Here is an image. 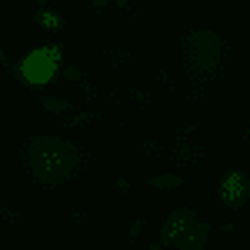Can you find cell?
<instances>
[{
	"label": "cell",
	"instance_id": "obj_1",
	"mask_svg": "<svg viewBox=\"0 0 250 250\" xmlns=\"http://www.w3.org/2000/svg\"><path fill=\"white\" fill-rule=\"evenodd\" d=\"M80 164H83V150L57 134L30 137L23 147V167L30 180L43 190H57L60 184H67L80 170Z\"/></svg>",
	"mask_w": 250,
	"mask_h": 250
},
{
	"label": "cell",
	"instance_id": "obj_2",
	"mask_svg": "<svg viewBox=\"0 0 250 250\" xmlns=\"http://www.w3.org/2000/svg\"><path fill=\"white\" fill-rule=\"evenodd\" d=\"M184 67L193 80H213L224 70V57H227V43L217 30H190L184 37Z\"/></svg>",
	"mask_w": 250,
	"mask_h": 250
},
{
	"label": "cell",
	"instance_id": "obj_3",
	"mask_svg": "<svg viewBox=\"0 0 250 250\" xmlns=\"http://www.w3.org/2000/svg\"><path fill=\"white\" fill-rule=\"evenodd\" d=\"M63 67V43H47V47H34L17 60L14 74H17L27 87H43L57 77V70Z\"/></svg>",
	"mask_w": 250,
	"mask_h": 250
},
{
	"label": "cell",
	"instance_id": "obj_4",
	"mask_svg": "<svg viewBox=\"0 0 250 250\" xmlns=\"http://www.w3.org/2000/svg\"><path fill=\"white\" fill-rule=\"evenodd\" d=\"M217 197L227 210H240L250 200V177L244 170H224L217 184Z\"/></svg>",
	"mask_w": 250,
	"mask_h": 250
},
{
	"label": "cell",
	"instance_id": "obj_5",
	"mask_svg": "<svg viewBox=\"0 0 250 250\" xmlns=\"http://www.w3.org/2000/svg\"><path fill=\"white\" fill-rule=\"evenodd\" d=\"M193 220H197V213H193L190 207H177V210H170V213H167V220L160 224L157 244H160V247H177V240L193 227Z\"/></svg>",
	"mask_w": 250,
	"mask_h": 250
},
{
	"label": "cell",
	"instance_id": "obj_6",
	"mask_svg": "<svg viewBox=\"0 0 250 250\" xmlns=\"http://www.w3.org/2000/svg\"><path fill=\"white\" fill-rule=\"evenodd\" d=\"M210 230H213L210 224L197 217V220H193V227L177 240V250H204V247H207V240H210Z\"/></svg>",
	"mask_w": 250,
	"mask_h": 250
},
{
	"label": "cell",
	"instance_id": "obj_7",
	"mask_svg": "<svg viewBox=\"0 0 250 250\" xmlns=\"http://www.w3.org/2000/svg\"><path fill=\"white\" fill-rule=\"evenodd\" d=\"M164 157H170V160L184 164V167H193V164L204 160V147H200V144H190V140H177L173 147H167Z\"/></svg>",
	"mask_w": 250,
	"mask_h": 250
},
{
	"label": "cell",
	"instance_id": "obj_8",
	"mask_svg": "<svg viewBox=\"0 0 250 250\" xmlns=\"http://www.w3.org/2000/svg\"><path fill=\"white\" fill-rule=\"evenodd\" d=\"M34 23H37L40 30H54V34L67 27V20H63V14H60V10H50V7H40L37 14H34Z\"/></svg>",
	"mask_w": 250,
	"mask_h": 250
},
{
	"label": "cell",
	"instance_id": "obj_9",
	"mask_svg": "<svg viewBox=\"0 0 250 250\" xmlns=\"http://www.w3.org/2000/svg\"><path fill=\"white\" fill-rule=\"evenodd\" d=\"M147 187H154V190H180L184 180H180V173H154L147 180Z\"/></svg>",
	"mask_w": 250,
	"mask_h": 250
},
{
	"label": "cell",
	"instance_id": "obj_10",
	"mask_svg": "<svg viewBox=\"0 0 250 250\" xmlns=\"http://www.w3.org/2000/svg\"><path fill=\"white\" fill-rule=\"evenodd\" d=\"M90 124H97V110H77V107L67 110V127H90Z\"/></svg>",
	"mask_w": 250,
	"mask_h": 250
},
{
	"label": "cell",
	"instance_id": "obj_11",
	"mask_svg": "<svg viewBox=\"0 0 250 250\" xmlns=\"http://www.w3.org/2000/svg\"><path fill=\"white\" fill-rule=\"evenodd\" d=\"M100 57L107 60L110 67H124V63L130 60V54H127L124 47H100Z\"/></svg>",
	"mask_w": 250,
	"mask_h": 250
},
{
	"label": "cell",
	"instance_id": "obj_12",
	"mask_svg": "<svg viewBox=\"0 0 250 250\" xmlns=\"http://www.w3.org/2000/svg\"><path fill=\"white\" fill-rule=\"evenodd\" d=\"M40 104H43V110H47V114H67V110L74 107V104H70L67 97H54V94H50V97H43Z\"/></svg>",
	"mask_w": 250,
	"mask_h": 250
},
{
	"label": "cell",
	"instance_id": "obj_13",
	"mask_svg": "<svg viewBox=\"0 0 250 250\" xmlns=\"http://www.w3.org/2000/svg\"><path fill=\"white\" fill-rule=\"evenodd\" d=\"M127 97H130V104H134V107H150V100H154L150 90H140V87H130Z\"/></svg>",
	"mask_w": 250,
	"mask_h": 250
},
{
	"label": "cell",
	"instance_id": "obj_14",
	"mask_svg": "<svg viewBox=\"0 0 250 250\" xmlns=\"http://www.w3.org/2000/svg\"><path fill=\"white\" fill-rule=\"evenodd\" d=\"M63 77L74 80V83H80V80H83V70H80V67H74V63H63Z\"/></svg>",
	"mask_w": 250,
	"mask_h": 250
},
{
	"label": "cell",
	"instance_id": "obj_15",
	"mask_svg": "<svg viewBox=\"0 0 250 250\" xmlns=\"http://www.w3.org/2000/svg\"><path fill=\"white\" fill-rule=\"evenodd\" d=\"M144 227H147V224H144V220H134V224H130V227H127V240H130V244H134L137 237H140V233H144Z\"/></svg>",
	"mask_w": 250,
	"mask_h": 250
},
{
	"label": "cell",
	"instance_id": "obj_16",
	"mask_svg": "<svg viewBox=\"0 0 250 250\" xmlns=\"http://www.w3.org/2000/svg\"><path fill=\"white\" fill-rule=\"evenodd\" d=\"M0 220H3V224H17L20 213L14 210V207H0Z\"/></svg>",
	"mask_w": 250,
	"mask_h": 250
},
{
	"label": "cell",
	"instance_id": "obj_17",
	"mask_svg": "<svg viewBox=\"0 0 250 250\" xmlns=\"http://www.w3.org/2000/svg\"><path fill=\"white\" fill-rule=\"evenodd\" d=\"M157 83H164L167 90H173V87H177V83H173V77L167 74V70H157Z\"/></svg>",
	"mask_w": 250,
	"mask_h": 250
},
{
	"label": "cell",
	"instance_id": "obj_18",
	"mask_svg": "<svg viewBox=\"0 0 250 250\" xmlns=\"http://www.w3.org/2000/svg\"><path fill=\"white\" fill-rule=\"evenodd\" d=\"M114 187L127 193V190H130V180H127V177H117V180H114Z\"/></svg>",
	"mask_w": 250,
	"mask_h": 250
},
{
	"label": "cell",
	"instance_id": "obj_19",
	"mask_svg": "<svg viewBox=\"0 0 250 250\" xmlns=\"http://www.w3.org/2000/svg\"><path fill=\"white\" fill-rule=\"evenodd\" d=\"M107 3H117V7H124L127 14H134V7H130V0H107Z\"/></svg>",
	"mask_w": 250,
	"mask_h": 250
},
{
	"label": "cell",
	"instance_id": "obj_20",
	"mask_svg": "<svg viewBox=\"0 0 250 250\" xmlns=\"http://www.w3.org/2000/svg\"><path fill=\"white\" fill-rule=\"evenodd\" d=\"M107 7V0H94V10H104Z\"/></svg>",
	"mask_w": 250,
	"mask_h": 250
},
{
	"label": "cell",
	"instance_id": "obj_21",
	"mask_svg": "<svg viewBox=\"0 0 250 250\" xmlns=\"http://www.w3.org/2000/svg\"><path fill=\"white\" fill-rule=\"evenodd\" d=\"M34 3H37V7H47V3H50V0H34Z\"/></svg>",
	"mask_w": 250,
	"mask_h": 250
},
{
	"label": "cell",
	"instance_id": "obj_22",
	"mask_svg": "<svg viewBox=\"0 0 250 250\" xmlns=\"http://www.w3.org/2000/svg\"><path fill=\"white\" fill-rule=\"evenodd\" d=\"M150 250H164V247H160V244H157V240H154V244H150Z\"/></svg>",
	"mask_w": 250,
	"mask_h": 250
}]
</instances>
